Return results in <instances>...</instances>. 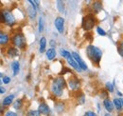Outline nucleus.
Masks as SVG:
<instances>
[{"label":"nucleus","mask_w":123,"mask_h":116,"mask_svg":"<svg viewBox=\"0 0 123 116\" xmlns=\"http://www.w3.org/2000/svg\"><path fill=\"white\" fill-rule=\"evenodd\" d=\"M86 54L95 65H97V66L99 65V62L102 57V51L98 48H97L93 45L88 46L86 49Z\"/></svg>","instance_id":"obj_1"},{"label":"nucleus","mask_w":123,"mask_h":116,"mask_svg":"<svg viewBox=\"0 0 123 116\" xmlns=\"http://www.w3.org/2000/svg\"><path fill=\"white\" fill-rule=\"evenodd\" d=\"M96 25V18L93 14H87L83 17L82 23H81V28L85 30H90L94 28Z\"/></svg>","instance_id":"obj_2"},{"label":"nucleus","mask_w":123,"mask_h":116,"mask_svg":"<svg viewBox=\"0 0 123 116\" xmlns=\"http://www.w3.org/2000/svg\"><path fill=\"white\" fill-rule=\"evenodd\" d=\"M12 44L15 47H17L18 49H21V50L25 49L26 46H27L26 38H25V36L22 33H16V34H14L12 36Z\"/></svg>","instance_id":"obj_3"},{"label":"nucleus","mask_w":123,"mask_h":116,"mask_svg":"<svg viewBox=\"0 0 123 116\" xmlns=\"http://www.w3.org/2000/svg\"><path fill=\"white\" fill-rule=\"evenodd\" d=\"M4 12V15H5V23L8 26H13L15 24V18L12 15V14L10 11H3Z\"/></svg>","instance_id":"obj_4"},{"label":"nucleus","mask_w":123,"mask_h":116,"mask_svg":"<svg viewBox=\"0 0 123 116\" xmlns=\"http://www.w3.org/2000/svg\"><path fill=\"white\" fill-rule=\"evenodd\" d=\"M54 24H55V27H56L57 30L60 33H62L64 30V19L62 17H56Z\"/></svg>","instance_id":"obj_5"},{"label":"nucleus","mask_w":123,"mask_h":116,"mask_svg":"<svg viewBox=\"0 0 123 116\" xmlns=\"http://www.w3.org/2000/svg\"><path fill=\"white\" fill-rule=\"evenodd\" d=\"M68 85H69V87H70L72 90H77V89L80 88V80L78 79L76 76H73L72 78L69 79V81H68Z\"/></svg>","instance_id":"obj_6"},{"label":"nucleus","mask_w":123,"mask_h":116,"mask_svg":"<svg viewBox=\"0 0 123 116\" xmlns=\"http://www.w3.org/2000/svg\"><path fill=\"white\" fill-rule=\"evenodd\" d=\"M51 91L52 93L56 96V97H60L62 95V92H63V88L62 87H60L59 85H57L56 83L53 82L52 86H51Z\"/></svg>","instance_id":"obj_7"},{"label":"nucleus","mask_w":123,"mask_h":116,"mask_svg":"<svg viewBox=\"0 0 123 116\" xmlns=\"http://www.w3.org/2000/svg\"><path fill=\"white\" fill-rule=\"evenodd\" d=\"M72 57L77 61V63L79 64V66L81 68V70H82V71H86V70H87V66H86V64L84 63V61L80 58V56L78 54L77 52H75V51H74V52H72Z\"/></svg>","instance_id":"obj_8"},{"label":"nucleus","mask_w":123,"mask_h":116,"mask_svg":"<svg viewBox=\"0 0 123 116\" xmlns=\"http://www.w3.org/2000/svg\"><path fill=\"white\" fill-rule=\"evenodd\" d=\"M67 62H68V64L74 69V70H76L77 72H80L82 70H81V68L79 66V64L77 63V61L74 59L73 57H70L67 59Z\"/></svg>","instance_id":"obj_9"},{"label":"nucleus","mask_w":123,"mask_h":116,"mask_svg":"<svg viewBox=\"0 0 123 116\" xmlns=\"http://www.w3.org/2000/svg\"><path fill=\"white\" fill-rule=\"evenodd\" d=\"M38 110H39V112H40L41 114H45V115H47V114L50 113V109H49V107H48L46 104H45V103H42V104L39 106Z\"/></svg>","instance_id":"obj_10"},{"label":"nucleus","mask_w":123,"mask_h":116,"mask_svg":"<svg viewBox=\"0 0 123 116\" xmlns=\"http://www.w3.org/2000/svg\"><path fill=\"white\" fill-rule=\"evenodd\" d=\"M9 40H10L9 35L6 32L0 30V45L1 46H6L7 44L9 43Z\"/></svg>","instance_id":"obj_11"},{"label":"nucleus","mask_w":123,"mask_h":116,"mask_svg":"<svg viewBox=\"0 0 123 116\" xmlns=\"http://www.w3.org/2000/svg\"><path fill=\"white\" fill-rule=\"evenodd\" d=\"M103 106H104V108L107 109V111H109V112H112L113 109H114V107H115L114 103L111 101L110 99H108V98L103 101Z\"/></svg>","instance_id":"obj_12"},{"label":"nucleus","mask_w":123,"mask_h":116,"mask_svg":"<svg viewBox=\"0 0 123 116\" xmlns=\"http://www.w3.org/2000/svg\"><path fill=\"white\" fill-rule=\"evenodd\" d=\"M46 57L48 60H53L56 57V51L54 50V48H50L46 51Z\"/></svg>","instance_id":"obj_13"},{"label":"nucleus","mask_w":123,"mask_h":116,"mask_svg":"<svg viewBox=\"0 0 123 116\" xmlns=\"http://www.w3.org/2000/svg\"><path fill=\"white\" fill-rule=\"evenodd\" d=\"M13 99H14V95L13 94H10V95L6 96L3 99V106H10L11 104H12Z\"/></svg>","instance_id":"obj_14"},{"label":"nucleus","mask_w":123,"mask_h":116,"mask_svg":"<svg viewBox=\"0 0 123 116\" xmlns=\"http://www.w3.org/2000/svg\"><path fill=\"white\" fill-rule=\"evenodd\" d=\"M57 9L61 14H64L65 12V5L63 0H57Z\"/></svg>","instance_id":"obj_15"},{"label":"nucleus","mask_w":123,"mask_h":116,"mask_svg":"<svg viewBox=\"0 0 123 116\" xmlns=\"http://www.w3.org/2000/svg\"><path fill=\"white\" fill-rule=\"evenodd\" d=\"M12 72H13V75H17L19 71H20V64H19L18 61H14L12 64Z\"/></svg>","instance_id":"obj_16"},{"label":"nucleus","mask_w":123,"mask_h":116,"mask_svg":"<svg viewBox=\"0 0 123 116\" xmlns=\"http://www.w3.org/2000/svg\"><path fill=\"white\" fill-rule=\"evenodd\" d=\"M93 10H94V12H96V13L100 12V11L102 10V4H101V2H100V1H96V2H94V3H93Z\"/></svg>","instance_id":"obj_17"},{"label":"nucleus","mask_w":123,"mask_h":116,"mask_svg":"<svg viewBox=\"0 0 123 116\" xmlns=\"http://www.w3.org/2000/svg\"><path fill=\"white\" fill-rule=\"evenodd\" d=\"M46 37H42L40 39V52L43 53L46 51Z\"/></svg>","instance_id":"obj_18"},{"label":"nucleus","mask_w":123,"mask_h":116,"mask_svg":"<svg viewBox=\"0 0 123 116\" xmlns=\"http://www.w3.org/2000/svg\"><path fill=\"white\" fill-rule=\"evenodd\" d=\"M7 53H8V55H9L10 57H15V56H17V55L19 54L18 50L15 49V48H10V49L8 50Z\"/></svg>","instance_id":"obj_19"},{"label":"nucleus","mask_w":123,"mask_h":116,"mask_svg":"<svg viewBox=\"0 0 123 116\" xmlns=\"http://www.w3.org/2000/svg\"><path fill=\"white\" fill-rule=\"evenodd\" d=\"M28 14L30 16V18L31 19H33V18H35V16H36V9L34 8V7H29L28 8Z\"/></svg>","instance_id":"obj_20"},{"label":"nucleus","mask_w":123,"mask_h":116,"mask_svg":"<svg viewBox=\"0 0 123 116\" xmlns=\"http://www.w3.org/2000/svg\"><path fill=\"white\" fill-rule=\"evenodd\" d=\"M113 103H114V105H115V107L117 108V110H121V109H123L122 104H121V101H120V99H117V98H116V99L113 101Z\"/></svg>","instance_id":"obj_21"},{"label":"nucleus","mask_w":123,"mask_h":116,"mask_svg":"<svg viewBox=\"0 0 123 116\" xmlns=\"http://www.w3.org/2000/svg\"><path fill=\"white\" fill-rule=\"evenodd\" d=\"M61 55L63 58H66V59L72 57V53H70V52H68L67 51H64V50H62L61 51Z\"/></svg>","instance_id":"obj_22"},{"label":"nucleus","mask_w":123,"mask_h":116,"mask_svg":"<svg viewBox=\"0 0 123 116\" xmlns=\"http://www.w3.org/2000/svg\"><path fill=\"white\" fill-rule=\"evenodd\" d=\"M23 102H22V100H17V101H15V103L13 104V108L15 109H21V107H22V104Z\"/></svg>","instance_id":"obj_23"},{"label":"nucleus","mask_w":123,"mask_h":116,"mask_svg":"<svg viewBox=\"0 0 123 116\" xmlns=\"http://www.w3.org/2000/svg\"><path fill=\"white\" fill-rule=\"evenodd\" d=\"M44 30V20L42 17L39 18V31L40 32H43Z\"/></svg>","instance_id":"obj_24"},{"label":"nucleus","mask_w":123,"mask_h":116,"mask_svg":"<svg viewBox=\"0 0 123 116\" xmlns=\"http://www.w3.org/2000/svg\"><path fill=\"white\" fill-rule=\"evenodd\" d=\"M117 51H118V53L120 54V56H122L123 57V40L121 41V42H119V44H118Z\"/></svg>","instance_id":"obj_25"},{"label":"nucleus","mask_w":123,"mask_h":116,"mask_svg":"<svg viewBox=\"0 0 123 116\" xmlns=\"http://www.w3.org/2000/svg\"><path fill=\"white\" fill-rule=\"evenodd\" d=\"M106 88H107V90L109 92H113V91H114V86H113L110 82H107V83H106Z\"/></svg>","instance_id":"obj_26"},{"label":"nucleus","mask_w":123,"mask_h":116,"mask_svg":"<svg viewBox=\"0 0 123 116\" xmlns=\"http://www.w3.org/2000/svg\"><path fill=\"white\" fill-rule=\"evenodd\" d=\"M97 31H98V33L99 35H101V36H105V35H106V31L103 30V29H101V28H99V27L97 28Z\"/></svg>","instance_id":"obj_27"},{"label":"nucleus","mask_w":123,"mask_h":116,"mask_svg":"<svg viewBox=\"0 0 123 116\" xmlns=\"http://www.w3.org/2000/svg\"><path fill=\"white\" fill-rule=\"evenodd\" d=\"M2 81H3V83H4V84H9V83H10V81H11V78H10V77H8V76H4V77H3V79H2Z\"/></svg>","instance_id":"obj_28"},{"label":"nucleus","mask_w":123,"mask_h":116,"mask_svg":"<svg viewBox=\"0 0 123 116\" xmlns=\"http://www.w3.org/2000/svg\"><path fill=\"white\" fill-rule=\"evenodd\" d=\"M0 23H5V15H4V12H0Z\"/></svg>","instance_id":"obj_29"},{"label":"nucleus","mask_w":123,"mask_h":116,"mask_svg":"<svg viewBox=\"0 0 123 116\" xmlns=\"http://www.w3.org/2000/svg\"><path fill=\"white\" fill-rule=\"evenodd\" d=\"M28 114H29V115H36L37 116V115H40L41 113L39 112V110H37V111H35V110H31V111H30Z\"/></svg>","instance_id":"obj_30"},{"label":"nucleus","mask_w":123,"mask_h":116,"mask_svg":"<svg viewBox=\"0 0 123 116\" xmlns=\"http://www.w3.org/2000/svg\"><path fill=\"white\" fill-rule=\"evenodd\" d=\"M84 115H86V116H96V113H95V112H93V111H86V112L84 113Z\"/></svg>","instance_id":"obj_31"},{"label":"nucleus","mask_w":123,"mask_h":116,"mask_svg":"<svg viewBox=\"0 0 123 116\" xmlns=\"http://www.w3.org/2000/svg\"><path fill=\"white\" fill-rule=\"evenodd\" d=\"M28 1H29V2L31 3V6H32V7H34L35 9H37V8H38V7H37V6L35 5V3L33 2V0H28Z\"/></svg>","instance_id":"obj_32"},{"label":"nucleus","mask_w":123,"mask_h":116,"mask_svg":"<svg viewBox=\"0 0 123 116\" xmlns=\"http://www.w3.org/2000/svg\"><path fill=\"white\" fill-rule=\"evenodd\" d=\"M6 92V89H5V87H1L0 86V94H4Z\"/></svg>","instance_id":"obj_33"},{"label":"nucleus","mask_w":123,"mask_h":116,"mask_svg":"<svg viewBox=\"0 0 123 116\" xmlns=\"http://www.w3.org/2000/svg\"><path fill=\"white\" fill-rule=\"evenodd\" d=\"M6 115H8V116H10V115L16 116L17 114H16V113H14V112H7V113H6Z\"/></svg>","instance_id":"obj_34"},{"label":"nucleus","mask_w":123,"mask_h":116,"mask_svg":"<svg viewBox=\"0 0 123 116\" xmlns=\"http://www.w3.org/2000/svg\"><path fill=\"white\" fill-rule=\"evenodd\" d=\"M33 2L35 3V5H36L37 7H39V5H40V1H39V0H33Z\"/></svg>","instance_id":"obj_35"},{"label":"nucleus","mask_w":123,"mask_h":116,"mask_svg":"<svg viewBox=\"0 0 123 116\" xmlns=\"http://www.w3.org/2000/svg\"><path fill=\"white\" fill-rule=\"evenodd\" d=\"M50 45H51V46H52V47H55V42H54V41H53V40H52V41H51V42H50Z\"/></svg>","instance_id":"obj_36"},{"label":"nucleus","mask_w":123,"mask_h":116,"mask_svg":"<svg viewBox=\"0 0 123 116\" xmlns=\"http://www.w3.org/2000/svg\"><path fill=\"white\" fill-rule=\"evenodd\" d=\"M117 95H119V96H122V94H121V92H117Z\"/></svg>","instance_id":"obj_37"},{"label":"nucleus","mask_w":123,"mask_h":116,"mask_svg":"<svg viewBox=\"0 0 123 116\" xmlns=\"http://www.w3.org/2000/svg\"><path fill=\"white\" fill-rule=\"evenodd\" d=\"M120 101H121V104H122V107H123V99H120Z\"/></svg>","instance_id":"obj_38"},{"label":"nucleus","mask_w":123,"mask_h":116,"mask_svg":"<svg viewBox=\"0 0 123 116\" xmlns=\"http://www.w3.org/2000/svg\"><path fill=\"white\" fill-rule=\"evenodd\" d=\"M2 83H3V81H2V80H0V85H1Z\"/></svg>","instance_id":"obj_39"},{"label":"nucleus","mask_w":123,"mask_h":116,"mask_svg":"<svg viewBox=\"0 0 123 116\" xmlns=\"http://www.w3.org/2000/svg\"><path fill=\"white\" fill-rule=\"evenodd\" d=\"M1 76H2V74H1V73H0V77H1Z\"/></svg>","instance_id":"obj_40"}]
</instances>
